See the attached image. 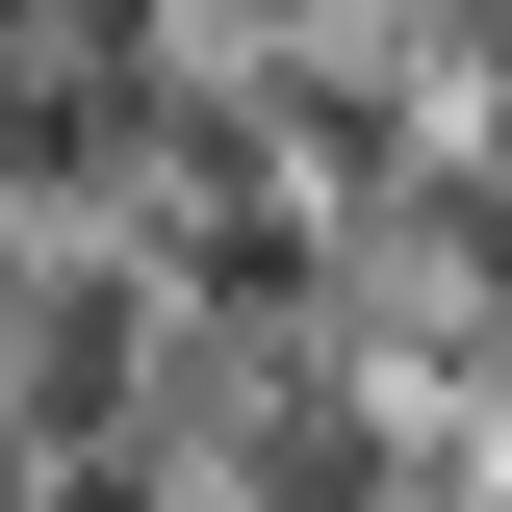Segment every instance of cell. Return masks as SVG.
<instances>
[{"instance_id":"obj_1","label":"cell","mask_w":512,"mask_h":512,"mask_svg":"<svg viewBox=\"0 0 512 512\" xmlns=\"http://www.w3.org/2000/svg\"><path fill=\"white\" fill-rule=\"evenodd\" d=\"M180 52H308V26H359V0H154Z\"/></svg>"}]
</instances>
